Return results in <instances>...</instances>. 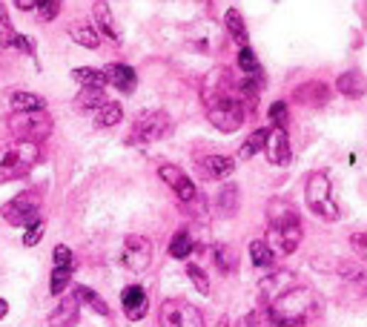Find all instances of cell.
Listing matches in <instances>:
<instances>
[{
    "label": "cell",
    "mask_w": 367,
    "mask_h": 327,
    "mask_svg": "<svg viewBox=\"0 0 367 327\" xmlns=\"http://www.w3.org/2000/svg\"><path fill=\"white\" fill-rule=\"evenodd\" d=\"M310 310H313V293L305 287H292L278 301L270 304V318L281 327H296L310 316Z\"/></svg>",
    "instance_id": "6da1fadb"
},
{
    "label": "cell",
    "mask_w": 367,
    "mask_h": 327,
    "mask_svg": "<svg viewBox=\"0 0 367 327\" xmlns=\"http://www.w3.org/2000/svg\"><path fill=\"white\" fill-rule=\"evenodd\" d=\"M9 129L18 135V141L23 144H38L43 138H49L52 133V118L46 115V109L40 112H23V115H15L9 121Z\"/></svg>",
    "instance_id": "7a4b0ae2"
},
{
    "label": "cell",
    "mask_w": 367,
    "mask_h": 327,
    "mask_svg": "<svg viewBox=\"0 0 367 327\" xmlns=\"http://www.w3.org/2000/svg\"><path fill=\"white\" fill-rule=\"evenodd\" d=\"M35 161H38V144L18 141L0 155V178H21L35 167Z\"/></svg>",
    "instance_id": "3957f363"
},
{
    "label": "cell",
    "mask_w": 367,
    "mask_h": 327,
    "mask_svg": "<svg viewBox=\"0 0 367 327\" xmlns=\"http://www.w3.org/2000/svg\"><path fill=\"white\" fill-rule=\"evenodd\" d=\"M161 327H204V313L184 299H170L158 310Z\"/></svg>",
    "instance_id": "277c9868"
},
{
    "label": "cell",
    "mask_w": 367,
    "mask_h": 327,
    "mask_svg": "<svg viewBox=\"0 0 367 327\" xmlns=\"http://www.w3.org/2000/svg\"><path fill=\"white\" fill-rule=\"evenodd\" d=\"M305 192H307V204H310V210H313L316 216H322V218H327V221H336V218H339V210H336V204H333V199H330V178H327L324 172L310 175Z\"/></svg>",
    "instance_id": "5b68a950"
},
{
    "label": "cell",
    "mask_w": 367,
    "mask_h": 327,
    "mask_svg": "<svg viewBox=\"0 0 367 327\" xmlns=\"http://www.w3.org/2000/svg\"><path fill=\"white\" fill-rule=\"evenodd\" d=\"M170 129H172L170 115H164V112H146V115H141L132 123L129 144H153V141H161Z\"/></svg>",
    "instance_id": "8992f818"
},
{
    "label": "cell",
    "mask_w": 367,
    "mask_h": 327,
    "mask_svg": "<svg viewBox=\"0 0 367 327\" xmlns=\"http://www.w3.org/2000/svg\"><path fill=\"white\" fill-rule=\"evenodd\" d=\"M121 261H124V270H129L132 276L146 273V267H150V261H153V244H150V238H143V235H126Z\"/></svg>",
    "instance_id": "52a82bcc"
},
{
    "label": "cell",
    "mask_w": 367,
    "mask_h": 327,
    "mask_svg": "<svg viewBox=\"0 0 367 327\" xmlns=\"http://www.w3.org/2000/svg\"><path fill=\"white\" fill-rule=\"evenodd\" d=\"M207 118L215 129H221V133H236L244 123V104L239 98H227L215 106H207Z\"/></svg>",
    "instance_id": "ba28073f"
},
{
    "label": "cell",
    "mask_w": 367,
    "mask_h": 327,
    "mask_svg": "<svg viewBox=\"0 0 367 327\" xmlns=\"http://www.w3.org/2000/svg\"><path fill=\"white\" fill-rule=\"evenodd\" d=\"M38 210H40V195L38 192H21L9 204H4V218L12 224V227H23L29 221L38 218Z\"/></svg>",
    "instance_id": "9c48e42d"
},
{
    "label": "cell",
    "mask_w": 367,
    "mask_h": 327,
    "mask_svg": "<svg viewBox=\"0 0 367 327\" xmlns=\"http://www.w3.org/2000/svg\"><path fill=\"white\" fill-rule=\"evenodd\" d=\"M201 98L207 106H215L227 98H239L236 89H233V78L224 72V70H212L207 78H204V87H201Z\"/></svg>",
    "instance_id": "30bf717a"
},
{
    "label": "cell",
    "mask_w": 367,
    "mask_h": 327,
    "mask_svg": "<svg viewBox=\"0 0 367 327\" xmlns=\"http://www.w3.org/2000/svg\"><path fill=\"white\" fill-rule=\"evenodd\" d=\"M161 178H164V181L178 192V199L184 201V207H190V204L198 199V195H201V192L195 189V184H192V181H190L178 167H161Z\"/></svg>",
    "instance_id": "8fae6325"
},
{
    "label": "cell",
    "mask_w": 367,
    "mask_h": 327,
    "mask_svg": "<svg viewBox=\"0 0 367 327\" xmlns=\"http://www.w3.org/2000/svg\"><path fill=\"white\" fill-rule=\"evenodd\" d=\"M264 153H267V158H270V164H287L290 161V138H287V133L284 129H275V126H270L267 129V144H264Z\"/></svg>",
    "instance_id": "7c38bea8"
},
{
    "label": "cell",
    "mask_w": 367,
    "mask_h": 327,
    "mask_svg": "<svg viewBox=\"0 0 367 327\" xmlns=\"http://www.w3.org/2000/svg\"><path fill=\"white\" fill-rule=\"evenodd\" d=\"M292 282H296V276H292L290 270H278V273H273L270 279H264V282H261V299H264L267 304L278 301L287 290H292V287H290Z\"/></svg>",
    "instance_id": "4fadbf2b"
},
{
    "label": "cell",
    "mask_w": 367,
    "mask_h": 327,
    "mask_svg": "<svg viewBox=\"0 0 367 327\" xmlns=\"http://www.w3.org/2000/svg\"><path fill=\"white\" fill-rule=\"evenodd\" d=\"M121 301H124V310H126V316H129L132 321L143 318L146 307H150V299H146V293H143V290H141L138 284L126 287V290L121 293Z\"/></svg>",
    "instance_id": "5bb4252c"
},
{
    "label": "cell",
    "mask_w": 367,
    "mask_h": 327,
    "mask_svg": "<svg viewBox=\"0 0 367 327\" xmlns=\"http://www.w3.org/2000/svg\"><path fill=\"white\" fill-rule=\"evenodd\" d=\"M78 318H81L78 301H75V299H63V301L52 310L49 324H52V327H72V324H78Z\"/></svg>",
    "instance_id": "9a60e30c"
},
{
    "label": "cell",
    "mask_w": 367,
    "mask_h": 327,
    "mask_svg": "<svg viewBox=\"0 0 367 327\" xmlns=\"http://www.w3.org/2000/svg\"><path fill=\"white\" fill-rule=\"evenodd\" d=\"M201 170H204V175H209V178H227V175H233L236 161L227 158V155H207V158L201 161Z\"/></svg>",
    "instance_id": "2e32d148"
},
{
    "label": "cell",
    "mask_w": 367,
    "mask_h": 327,
    "mask_svg": "<svg viewBox=\"0 0 367 327\" xmlns=\"http://www.w3.org/2000/svg\"><path fill=\"white\" fill-rule=\"evenodd\" d=\"M9 106L15 115H23V112H40L46 106V101L35 92H12L9 95Z\"/></svg>",
    "instance_id": "e0dca14e"
},
{
    "label": "cell",
    "mask_w": 367,
    "mask_h": 327,
    "mask_svg": "<svg viewBox=\"0 0 367 327\" xmlns=\"http://www.w3.org/2000/svg\"><path fill=\"white\" fill-rule=\"evenodd\" d=\"M106 81L115 84L118 92H135V72L129 67H124V63H115V67L106 70Z\"/></svg>",
    "instance_id": "ac0fdd59"
},
{
    "label": "cell",
    "mask_w": 367,
    "mask_h": 327,
    "mask_svg": "<svg viewBox=\"0 0 367 327\" xmlns=\"http://www.w3.org/2000/svg\"><path fill=\"white\" fill-rule=\"evenodd\" d=\"M336 89H339L341 95H347V98H361V95L367 92V81H364V75H358V72H344V75L336 81Z\"/></svg>",
    "instance_id": "d6986e66"
},
{
    "label": "cell",
    "mask_w": 367,
    "mask_h": 327,
    "mask_svg": "<svg viewBox=\"0 0 367 327\" xmlns=\"http://www.w3.org/2000/svg\"><path fill=\"white\" fill-rule=\"evenodd\" d=\"M106 104V92L104 89H87V87H81V92L75 95V109H81V112H89V109H101Z\"/></svg>",
    "instance_id": "ffe728a7"
},
{
    "label": "cell",
    "mask_w": 367,
    "mask_h": 327,
    "mask_svg": "<svg viewBox=\"0 0 367 327\" xmlns=\"http://www.w3.org/2000/svg\"><path fill=\"white\" fill-rule=\"evenodd\" d=\"M95 18H98V26H101L104 38H109L112 43H118V40H121V32H118L115 18H112V12H109L106 4H98V6H95Z\"/></svg>",
    "instance_id": "44dd1931"
},
{
    "label": "cell",
    "mask_w": 367,
    "mask_h": 327,
    "mask_svg": "<svg viewBox=\"0 0 367 327\" xmlns=\"http://www.w3.org/2000/svg\"><path fill=\"white\" fill-rule=\"evenodd\" d=\"M72 78H75L78 84H84L87 89H104L109 81H106V72L104 70H75V72H72Z\"/></svg>",
    "instance_id": "7402d4cb"
},
{
    "label": "cell",
    "mask_w": 367,
    "mask_h": 327,
    "mask_svg": "<svg viewBox=\"0 0 367 327\" xmlns=\"http://www.w3.org/2000/svg\"><path fill=\"white\" fill-rule=\"evenodd\" d=\"M239 187H233V184H227L221 192H218V213L221 216H236V210H239Z\"/></svg>",
    "instance_id": "603a6c76"
},
{
    "label": "cell",
    "mask_w": 367,
    "mask_h": 327,
    "mask_svg": "<svg viewBox=\"0 0 367 327\" xmlns=\"http://www.w3.org/2000/svg\"><path fill=\"white\" fill-rule=\"evenodd\" d=\"M250 255H253V265L261 267V270L273 267V261H275V253H273V250L267 247V241H261V238H256V241L250 244Z\"/></svg>",
    "instance_id": "cb8c5ba5"
},
{
    "label": "cell",
    "mask_w": 367,
    "mask_h": 327,
    "mask_svg": "<svg viewBox=\"0 0 367 327\" xmlns=\"http://www.w3.org/2000/svg\"><path fill=\"white\" fill-rule=\"evenodd\" d=\"M69 35H72V40L81 43V46H87V49H98V46H101L98 32H92V29L84 26V23H72V26H69Z\"/></svg>",
    "instance_id": "d4e9b609"
},
{
    "label": "cell",
    "mask_w": 367,
    "mask_h": 327,
    "mask_svg": "<svg viewBox=\"0 0 367 327\" xmlns=\"http://www.w3.org/2000/svg\"><path fill=\"white\" fill-rule=\"evenodd\" d=\"M75 301H81V304L92 307V310H95V313H101V316H106V313H109V304H106L95 290H89V287H75Z\"/></svg>",
    "instance_id": "484cf974"
},
{
    "label": "cell",
    "mask_w": 367,
    "mask_h": 327,
    "mask_svg": "<svg viewBox=\"0 0 367 327\" xmlns=\"http://www.w3.org/2000/svg\"><path fill=\"white\" fill-rule=\"evenodd\" d=\"M121 118H124V112H121V106L112 104V101H106V104L95 112V123H98V126H115V123H121Z\"/></svg>",
    "instance_id": "4316f807"
},
{
    "label": "cell",
    "mask_w": 367,
    "mask_h": 327,
    "mask_svg": "<svg viewBox=\"0 0 367 327\" xmlns=\"http://www.w3.org/2000/svg\"><path fill=\"white\" fill-rule=\"evenodd\" d=\"M192 247H195V244H192V235L181 230V233H175L172 241H170V255H172V258H187V255L192 253Z\"/></svg>",
    "instance_id": "83f0119b"
},
{
    "label": "cell",
    "mask_w": 367,
    "mask_h": 327,
    "mask_svg": "<svg viewBox=\"0 0 367 327\" xmlns=\"http://www.w3.org/2000/svg\"><path fill=\"white\" fill-rule=\"evenodd\" d=\"M264 144H267V129H256L241 147V158H253L256 153H264Z\"/></svg>",
    "instance_id": "f1b7e54d"
},
{
    "label": "cell",
    "mask_w": 367,
    "mask_h": 327,
    "mask_svg": "<svg viewBox=\"0 0 367 327\" xmlns=\"http://www.w3.org/2000/svg\"><path fill=\"white\" fill-rule=\"evenodd\" d=\"M239 67H241L244 75L261 78V67H258V60H256V55H253L250 49H241V52H239Z\"/></svg>",
    "instance_id": "f546056e"
},
{
    "label": "cell",
    "mask_w": 367,
    "mask_h": 327,
    "mask_svg": "<svg viewBox=\"0 0 367 327\" xmlns=\"http://www.w3.org/2000/svg\"><path fill=\"white\" fill-rule=\"evenodd\" d=\"M227 29H230V35L241 43V40H247V26H244V18L239 15V9H230L227 12Z\"/></svg>",
    "instance_id": "4dcf8cb0"
},
{
    "label": "cell",
    "mask_w": 367,
    "mask_h": 327,
    "mask_svg": "<svg viewBox=\"0 0 367 327\" xmlns=\"http://www.w3.org/2000/svg\"><path fill=\"white\" fill-rule=\"evenodd\" d=\"M270 121H273L275 129H284V133H287V121H290V115H287V104H284V101H275V104L270 106Z\"/></svg>",
    "instance_id": "1f68e13d"
},
{
    "label": "cell",
    "mask_w": 367,
    "mask_h": 327,
    "mask_svg": "<svg viewBox=\"0 0 367 327\" xmlns=\"http://www.w3.org/2000/svg\"><path fill=\"white\" fill-rule=\"evenodd\" d=\"M69 279H72V270H63V267H55V270H52V282H49V287H52V293H55V296H60V293L66 290V284H69Z\"/></svg>",
    "instance_id": "d6a6232c"
},
{
    "label": "cell",
    "mask_w": 367,
    "mask_h": 327,
    "mask_svg": "<svg viewBox=\"0 0 367 327\" xmlns=\"http://www.w3.org/2000/svg\"><path fill=\"white\" fill-rule=\"evenodd\" d=\"M40 235H43V221H40V218H35V221H29V224H26L23 244H26V247H35V244L40 241Z\"/></svg>",
    "instance_id": "836d02e7"
},
{
    "label": "cell",
    "mask_w": 367,
    "mask_h": 327,
    "mask_svg": "<svg viewBox=\"0 0 367 327\" xmlns=\"http://www.w3.org/2000/svg\"><path fill=\"white\" fill-rule=\"evenodd\" d=\"M187 276H190V282L201 290V293H209V279L204 276V270L201 267H195V265H187Z\"/></svg>",
    "instance_id": "e575fe53"
},
{
    "label": "cell",
    "mask_w": 367,
    "mask_h": 327,
    "mask_svg": "<svg viewBox=\"0 0 367 327\" xmlns=\"http://www.w3.org/2000/svg\"><path fill=\"white\" fill-rule=\"evenodd\" d=\"M52 261H55V267L72 270V253H69V247L57 244V247H55V253H52Z\"/></svg>",
    "instance_id": "d590c367"
},
{
    "label": "cell",
    "mask_w": 367,
    "mask_h": 327,
    "mask_svg": "<svg viewBox=\"0 0 367 327\" xmlns=\"http://www.w3.org/2000/svg\"><path fill=\"white\" fill-rule=\"evenodd\" d=\"M215 258H218V265H221L227 273L233 270V255H230V250H227L224 244H218V250H215Z\"/></svg>",
    "instance_id": "8d00e7d4"
},
{
    "label": "cell",
    "mask_w": 367,
    "mask_h": 327,
    "mask_svg": "<svg viewBox=\"0 0 367 327\" xmlns=\"http://www.w3.org/2000/svg\"><path fill=\"white\" fill-rule=\"evenodd\" d=\"M35 12H38L43 21H52V18L60 12V4H35Z\"/></svg>",
    "instance_id": "74e56055"
},
{
    "label": "cell",
    "mask_w": 367,
    "mask_h": 327,
    "mask_svg": "<svg viewBox=\"0 0 367 327\" xmlns=\"http://www.w3.org/2000/svg\"><path fill=\"white\" fill-rule=\"evenodd\" d=\"M236 327H267V318L261 313H247Z\"/></svg>",
    "instance_id": "f35d334b"
},
{
    "label": "cell",
    "mask_w": 367,
    "mask_h": 327,
    "mask_svg": "<svg viewBox=\"0 0 367 327\" xmlns=\"http://www.w3.org/2000/svg\"><path fill=\"white\" fill-rule=\"evenodd\" d=\"M350 244L367 258V233H356V235H350Z\"/></svg>",
    "instance_id": "ab89813d"
},
{
    "label": "cell",
    "mask_w": 367,
    "mask_h": 327,
    "mask_svg": "<svg viewBox=\"0 0 367 327\" xmlns=\"http://www.w3.org/2000/svg\"><path fill=\"white\" fill-rule=\"evenodd\" d=\"M12 46H18V49H23V52H35V46L23 38V35H15V40H12Z\"/></svg>",
    "instance_id": "60d3db41"
},
{
    "label": "cell",
    "mask_w": 367,
    "mask_h": 327,
    "mask_svg": "<svg viewBox=\"0 0 367 327\" xmlns=\"http://www.w3.org/2000/svg\"><path fill=\"white\" fill-rule=\"evenodd\" d=\"M18 9H23V12H32V9H35V4H29V0H21V4H18Z\"/></svg>",
    "instance_id": "b9f144b4"
},
{
    "label": "cell",
    "mask_w": 367,
    "mask_h": 327,
    "mask_svg": "<svg viewBox=\"0 0 367 327\" xmlns=\"http://www.w3.org/2000/svg\"><path fill=\"white\" fill-rule=\"evenodd\" d=\"M6 313H9V304H6V301H4V299H0V318H4V316H6Z\"/></svg>",
    "instance_id": "7bdbcfd3"
},
{
    "label": "cell",
    "mask_w": 367,
    "mask_h": 327,
    "mask_svg": "<svg viewBox=\"0 0 367 327\" xmlns=\"http://www.w3.org/2000/svg\"><path fill=\"white\" fill-rule=\"evenodd\" d=\"M218 327H227V318H221V324H218Z\"/></svg>",
    "instance_id": "ee69618b"
}]
</instances>
